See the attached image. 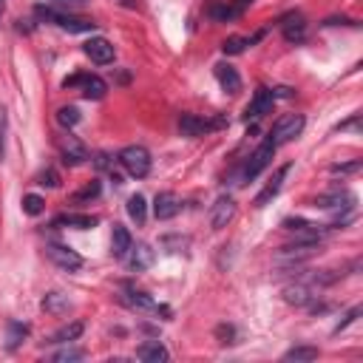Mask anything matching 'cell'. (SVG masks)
Returning <instances> with one entry per match:
<instances>
[{"label":"cell","instance_id":"74e56055","mask_svg":"<svg viewBox=\"0 0 363 363\" xmlns=\"http://www.w3.org/2000/svg\"><path fill=\"white\" fill-rule=\"evenodd\" d=\"M360 312H363V309H360V307H352V309H349V312H346V315H343V321H340V323H338V326H335V335H340V332H343V329H346V326H352V323H355V321H357V318H360Z\"/></svg>","mask_w":363,"mask_h":363},{"label":"cell","instance_id":"cb8c5ba5","mask_svg":"<svg viewBox=\"0 0 363 363\" xmlns=\"http://www.w3.org/2000/svg\"><path fill=\"white\" fill-rule=\"evenodd\" d=\"M83 332H85V323H83V321H71V323L60 326L57 332H52L46 343H74V340H77Z\"/></svg>","mask_w":363,"mask_h":363},{"label":"cell","instance_id":"e0dca14e","mask_svg":"<svg viewBox=\"0 0 363 363\" xmlns=\"http://www.w3.org/2000/svg\"><path fill=\"white\" fill-rule=\"evenodd\" d=\"M312 208H318V210H346V208H355V196L352 194H346V191H332V194H323V196H318L315 202H312Z\"/></svg>","mask_w":363,"mask_h":363},{"label":"cell","instance_id":"ee69618b","mask_svg":"<svg viewBox=\"0 0 363 363\" xmlns=\"http://www.w3.org/2000/svg\"><path fill=\"white\" fill-rule=\"evenodd\" d=\"M119 4H122V6H128V9H133V6H136L133 0H119Z\"/></svg>","mask_w":363,"mask_h":363},{"label":"cell","instance_id":"9c48e42d","mask_svg":"<svg viewBox=\"0 0 363 363\" xmlns=\"http://www.w3.org/2000/svg\"><path fill=\"white\" fill-rule=\"evenodd\" d=\"M57 150H60L63 162H66V165H71V167H77V165H83V162H88V159H91L88 148H85L74 133H63V136H57Z\"/></svg>","mask_w":363,"mask_h":363},{"label":"cell","instance_id":"8d00e7d4","mask_svg":"<svg viewBox=\"0 0 363 363\" xmlns=\"http://www.w3.org/2000/svg\"><path fill=\"white\" fill-rule=\"evenodd\" d=\"M216 338H219V343H236V326H230V323H222V326H216Z\"/></svg>","mask_w":363,"mask_h":363},{"label":"cell","instance_id":"d6a6232c","mask_svg":"<svg viewBox=\"0 0 363 363\" xmlns=\"http://www.w3.org/2000/svg\"><path fill=\"white\" fill-rule=\"evenodd\" d=\"M100 191H102V188H100V182H88V185H85L83 191H77V194H74V202H77V205L91 202V199H97V196H100Z\"/></svg>","mask_w":363,"mask_h":363},{"label":"cell","instance_id":"7402d4cb","mask_svg":"<svg viewBox=\"0 0 363 363\" xmlns=\"http://www.w3.org/2000/svg\"><path fill=\"white\" fill-rule=\"evenodd\" d=\"M133 239H131V230L125 225H114V233H111V256L114 258H125L128 250H131Z\"/></svg>","mask_w":363,"mask_h":363},{"label":"cell","instance_id":"4fadbf2b","mask_svg":"<svg viewBox=\"0 0 363 363\" xmlns=\"http://www.w3.org/2000/svg\"><path fill=\"white\" fill-rule=\"evenodd\" d=\"M83 54L91 60V63H97V66H108V63H114V46L105 40V37H91V40H85L83 43Z\"/></svg>","mask_w":363,"mask_h":363},{"label":"cell","instance_id":"ba28073f","mask_svg":"<svg viewBox=\"0 0 363 363\" xmlns=\"http://www.w3.org/2000/svg\"><path fill=\"white\" fill-rule=\"evenodd\" d=\"M63 88H80L85 100H102L105 91H108L105 80L97 77V74H74V77H66L63 80Z\"/></svg>","mask_w":363,"mask_h":363},{"label":"cell","instance_id":"7bdbcfd3","mask_svg":"<svg viewBox=\"0 0 363 363\" xmlns=\"http://www.w3.org/2000/svg\"><path fill=\"white\" fill-rule=\"evenodd\" d=\"M273 97H292V88H275Z\"/></svg>","mask_w":363,"mask_h":363},{"label":"cell","instance_id":"d590c367","mask_svg":"<svg viewBox=\"0 0 363 363\" xmlns=\"http://www.w3.org/2000/svg\"><path fill=\"white\" fill-rule=\"evenodd\" d=\"M360 167H363V162L360 159H352V162H343V165H332L329 173L332 176H349V173H357Z\"/></svg>","mask_w":363,"mask_h":363},{"label":"cell","instance_id":"e575fe53","mask_svg":"<svg viewBox=\"0 0 363 363\" xmlns=\"http://www.w3.org/2000/svg\"><path fill=\"white\" fill-rule=\"evenodd\" d=\"M6 133H9V114L6 108H0V162L6 159Z\"/></svg>","mask_w":363,"mask_h":363},{"label":"cell","instance_id":"52a82bcc","mask_svg":"<svg viewBox=\"0 0 363 363\" xmlns=\"http://www.w3.org/2000/svg\"><path fill=\"white\" fill-rule=\"evenodd\" d=\"M304 125H307V119H304L301 114H284V117L273 125V131H270L267 136H270V139L275 142V148H278V145H287V142H292L295 136H301Z\"/></svg>","mask_w":363,"mask_h":363},{"label":"cell","instance_id":"60d3db41","mask_svg":"<svg viewBox=\"0 0 363 363\" xmlns=\"http://www.w3.org/2000/svg\"><path fill=\"white\" fill-rule=\"evenodd\" d=\"M94 165H97L100 170H108V173L114 170V159H111L108 153H97V156H94Z\"/></svg>","mask_w":363,"mask_h":363},{"label":"cell","instance_id":"4dcf8cb0","mask_svg":"<svg viewBox=\"0 0 363 363\" xmlns=\"http://www.w3.org/2000/svg\"><path fill=\"white\" fill-rule=\"evenodd\" d=\"M35 182L40 188H60V173L54 170V167H43L37 176H35Z\"/></svg>","mask_w":363,"mask_h":363},{"label":"cell","instance_id":"f546056e","mask_svg":"<svg viewBox=\"0 0 363 363\" xmlns=\"http://www.w3.org/2000/svg\"><path fill=\"white\" fill-rule=\"evenodd\" d=\"M23 213L26 216H40L43 210H46V202H43V196H37V194H29V196H23Z\"/></svg>","mask_w":363,"mask_h":363},{"label":"cell","instance_id":"9a60e30c","mask_svg":"<svg viewBox=\"0 0 363 363\" xmlns=\"http://www.w3.org/2000/svg\"><path fill=\"white\" fill-rule=\"evenodd\" d=\"M236 216V199L233 196H219L216 205L210 208V227L213 230H225Z\"/></svg>","mask_w":363,"mask_h":363},{"label":"cell","instance_id":"7c38bea8","mask_svg":"<svg viewBox=\"0 0 363 363\" xmlns=\"http://www.w3.org/2000/svg\"><path fill=\"white\" fill-rule=\"evenodd\" d=\"M278 26H281V35H284V40L287 43H304L307 40V18L301 15V12H290V15H284L281 20H278Z\"/></svg>","mask_w":363,"mask_h":363},{"label":"cell","instance_id":"7a4b0ae2","mask_svg":"<svg viewBox=\"0 0 363 363\" xmlns=\"http://www.w3.org/2000/svg\"><path fill=\"white\" fill-rule=\"evenodd\" d=\"M321 253V239H312V236H295V242L292 244H284L281 250H278V261L281 264H301V261H307V258H312V256H318Z\"/></svg>","mask_w":363,"mask_h":363},{"label":"cell","instance_id":"f6af8a7d","mask_svg":"<svg viewBox=\"0 0 363 363\" xmlns=\"http://www.w3.org/2000/svg\"><path fill=\"white\" fill-rule=\"evenodd\" d=\"M4 9H6V0H0V18H4Z\"/></svg>","mask_w":363,"mask_h":363},{"label":"cell","instance_id":"2e32d148","mask_svg":"<svg viewBox=\"0 0 363 363\" xmlns=\"http://www.w3.org/2000/svg\"><path fill=\"white\" fill-rule=\"evenodd\" d=\"M179 213H182V202H179L176 194H170V191L156 194V199H153V216H156L159 222H170V219H176Z\"/></svg>","mask_w":363,"mask_h":363},{"label":"cell","instance_id":"30bf717a","mask_svg":"<svg viewBox=\"0 0 363 363\" xmlns=\"http://www.w3.org/2000/svg\"><path fill=\"white\" fill-rule=\"evenodd\" d=\"M46 256L52 258V264H57V267L66 270V273H77V270L83 267V256H80L77 250L66 247V244H49V247H46Z\"/></svg>","mask_w":363,"mask_h":363},{"label":"cell","instance_id":"6da1fadb","mask_svg":"<svg viewBox=\"0 0 363 363\" xmlns=\"http://www.w3.org/2000/svg\"><path fill=\"white\" fill-rule=\"evenodd\" d=\"M35 15H37L40 20H46V23H54V26L71 32V35H85V32H94V29H97V23H94L91 18H77V15L60 12V9H54V6H37Z\"/></svg>","mask_w":363,"mask_h":363},{"label":"cell","instance_id":"f35d334b","mask_svg":"<svg viewBox=\"0 0 363 363\" xmlns=\"http://www.w3.org/2000/svg\"><path fill=\"white\" fill-rule=\"evenodd\" d=\"M227 4H230V12H233V18H242L253 4H256V0H227Z\"/></svg>","mask_w":363,"mask_h":363},{"label":"cell","instance_id":"ac0fdd59","mask_svg":"<svg viewBox=\"0 0 363 363\" xmlns=\"http://www.w3.org/2000/svg\"><path fill=\"white\" fill-rule=\"evenodd\" d=\"M284 301L295 304V307H309L315 301V287L307 278L298 281V284H290V287H284Z\"/></svg>","mask_w":363,"mask_h":363},{"label":"cell","instance_id":"277c9868","mask_svg":"<svg viewBox=\"0 0 363 363\" xmlns=\"http://www.w3.org/2000/svg\"><path fill=\"white\" fill-rule=\"evenodd\" d=\"M117 162H119V165L125 167V173L133 176V179H145V176L150 173V153H148L142 145H128V148H122L119 156H117Z\"/></svg>","mask_w":363,"mask_h":363},{"label":"cell","instance_id":"d4e9b609","mask_svg":"<svg viewBox=\"0 0 363 363\" xmlns=\"http://www.w3.org/2000/svg\"><path fill=\"white\" fill-rule=\"evenodd\" d=\"M29 323H20V321H9L6 323V349L9 352H15L26 338H29Z\"/></svg>","mask_w":363,"mask_h":363},{"label":"cell","instance_id":"1f68e13d","mask_svg":"<svg viewBox=\"0 0 363 363\" xmlns=\"http://www.w3.org/2000/svg\"><path fill=\"white\" fill-rule=\"evenodd\" d=\"M83 357H85V352L77 349V346H69V343H66V349H60V352L52 355L54 363H71V360H83Z\"/></svg>","mask_w":363,"mask_h":363},{"label":"cell","instance_id":"ffe728a7","mask_svg":"<svg viewBox=\"0 0 363 363\" xmlns=\"http://www.w3.org/2000/svg\"><path fill=\"white\" fill-rule=\"evenodd\" d=\"M128 267L133 270V273H145L150 264H153V258H156V253L148 247V244H131V250H128Z\"/></svg>","mask_w":363,"mask_h":363},{"label":"cell","instance_id":"f1b7e54d","mask_svg":"<svg viewBox=\"0 0 363 363\" xmlns=\"http://www.w3.org/2000/svg\"><path fill=\"white\" fill-rule=\"evenodd\" d=\"M80 119H83V117H80V108H77V105H63V108H57V122H60L63 128H74Z\"/></svg>","mask_w":363,"mask_h":363},{"label":"cell","instance_id":"603a6c76","mask_svg":"<svg viewBox=\"0 0 363 363\" xmlns=\"http://www.w3.org/2000/svg\"><path fill=\"white\" fill-rule=\"evenodd\" d=\"M136 357H139V360H145V363H165V360L170 357V352L165 349V343H159V340H148V343H142V346L136 349Z\"/></svg>","mask_w":363,"mask_h":363},{"label":"cell","instance_id":"ab89813d","mask_svg":"<svg viewBox=\"0 0 363 363\" xmlns=\"http://www.w3.org/2000/svg\"><path fill=\"white\" fill-rule=\"evenodd\" d=\"M357 128H360V114H352L346 122L335 125V131H357Z\"/></svg>","mask_w":363,"mask_h":363},{"label":"cell","instance_id":"8992f818","mask_svg":"<svg viewBox=\"0 0 363 363\" xmlns=\"http://www.w3.org/2000/svg\"><path fill=\"white\" fill-rule=\"evenodd\" d=\"M273 156H275V142L267 136L253 153H250V159H247V165H244V170H242V182L247 185V182H253L270 162H273Z\"/></svg>","mask_w":363,"mask_h":363},{"label":"cell","instance_id":"d6986e66","mask_svg":"<svg viewBox=\"0 0 363 363\" xmlns=\"http://www.w3.org/2000/svg\"><path fill=\"white\" fill-rule=\"evenodd\" d=\"M213 74H216V80H219L225 94H239L242 91V77H239V71L230 63H216Z\"/></svg>","mask_w":363,"mask_h":363},{"label":"cell","instance_id":"44dd1931","mask_svg":"<svg viewBox=\"0 0 363 363\" xmlns=\"http://www.w3.org/2000/svg\"><path fill=\"white\" fill-rule=\"evenodd\" d=\"M97 216H85V213H63V216H57L54 219V225L52 227H71V230H91V227H97Z\"/></svg>","mask_w":363,"mask_h":363},{"label":"cell","instance_id":"3957f363","mask_svg":"<svg viewBox=\"0 0 363 363\" xmlns=\"http://www.w3.org/2000/svg\"><path fill=\"white\" fill-rule=\"evenodd\" d=\"M122 301H125L131 309H136V312H153V315H162L165 321H170V318H173V309H170V307L156 304L148 292L136 290L133 284H122Z\"/></svg>","mask_w":363,"mask_h":363},{"label":"cell","instance_id":"83f0119b","mask_svg":"<svg viewBox=\"0 0 363 363\" xmlns=\"http://www.w3.org/2000/svg\"><path fill=\"white\" fill-rule=\"evenodd\" d=\"M321 352L318 346H292L290 352H284V360H295V363H307V360H315Z\"/></svg>","mask_w":363,"mask_h":363},{"label":"cell","instance_id":"5bb4252c","mask_svg":"<svg viewBox=\"0 0 363 363\" xmlns=\"http://www.w3.org/2000/svg\"><path fill=\"white\" fill-rule=\"evenodd\" d=\"M273 102H275L273 91H270V88H264V85H258V88H256V94H253V100H250V105H247V111H244V119H247V122L261 119L264 114H270Z\"/></svg>","mask_w":363,"mask_h":363},{"label":"cell","instance_id":"b9f144b4","mask_svg":"<svg viewBox=\"0 0 363 363\" xmlns=\"http://www.w3.org/2000/svg\"><path fill=\"white\" fill-rule=\"evenodd\" d=\"M83 4H85V0H52L49 6H54V9H77Z\"/></svg>","mask_w":363,"mask_h":363},{"label":"cell","instance_id":"4316f807","mask_svg":"<svg viewBox=\"0 0 363 363\" xmlns=\"http://www.w3.org/2000/svg\"><path fill=\"white\" fill-rule=\"evenodd\" d=\"M128 216H131L136 225H145V219H148V202H145L142 194H133V196L128 199Z\"/></svg>","mask_w":363,"mask_h":363},{"label":"cell","instance_id":"484cf974","mask_svg":"<svg viewBox=\"0 0 363 363\" xmlns=\"http://www.w3.org/2000/svg\"><path fill=\"white\" fill-rule=\"evenodd\" d=\"M43 309H46L49 315H63V312L71 309V301H69V295H63V292H49V295L43 298Z\"/></svg>","mask_w":363,"mask_h":363},{"label":"cell","instance_id":"836d02e7","mask_svg":"<svg viewBox=\"0 0 363 363\" xmlns=\"http://www.w3.org/2000/svg\"><path fill=\"white\" fill-rule=\"evenodd\" d=\"M244 49H247V37H239V35H233V37H227L222 43V52L225 54H242Z\"/></svg>","mask_w":363,"mask_h":363},{"label":"cell","instance_id":"5b68a950","mask_svg":"<svg viewBox=\"0 0 363 363\" xmlns=\"http://www.w3.org/2000/svg\"><path fill=\"white\" fill-rule=\"evenodd\" d=\"M227 119L225 117H216V119H208V117H199V114H179V131L182 136H205L216 128H225Z\"/></svg>","mask_w":363,"mask_h":363},{"label":"cell","instance_id":"8fae6325","mask_svg":"<svg viewBox=\"0 0 363 363\" xmlns=\"http://www.w3.org/2000/svg\"><path fill=\"white\" fill-rule=\"evenodd\" d=\"M290 170H292V162L281 165V167L273 173V179L267 182V185H264V191H261V194L253 199V205H256V208H267V205H270V202H273V199L281 194V188H284V179L290 176Z\"/></svg>","mask_w":363,"mask_h":363}]
</instances>
